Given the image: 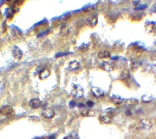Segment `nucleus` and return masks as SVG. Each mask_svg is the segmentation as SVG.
I'll return each instance as SVG.
<instances>
[{
	"mask_svg": "<svg viewBox=\"0 0 156 139\" xmlns=\"http://www.w3.org/2000/svg\"><path fill=\"white\" fill-rule=\"evenodd\" d=\"M114 115V111L113 108L106 109L100 116V119L102 122L105 124H108L113 120Z\"/></svg>",
	"mask_w": 156,
	"mask_h": 139,
	"instance_id": "nucleus-1",
	"label": "nucleus"
},
{
	"mask_svg": "<svg viewBox=\"0 0 156 139\" xmlns=\"http://www.w3.org/2000/svg\"><path fill=\"white\" fill-rule=\"evenodd\" d=\"M71 93L74 97L77 99H79L83 96L84 92L83 89L81 86L76 84L73 86Z\"/></svg>",
	"mask_w": 156,
	"mask_h": 139,
	"instance_id": "nucleus-2",
	"label": "nucleus"
},
{
	"mask_svg": "<svg viewBox=\"0 0 156 139\" xmlns=\"http://www.w3.org/2000/svg\"><path fill=\"white\" fill-rule=\"evenodd\" d=\"M139 127L144 131H149L152 128V124L148 119H142L139 122Z\"/></svg>",
	"mask_w": 156,
	"mask_h": 139,
	"instance_id": "nucleus-3",
	"label": "nucleus"
},
{
	"mask_svg": "<svg viewBox=\"0 0 156 139\" xmlns=\"http://www.w3.org/2000/svg\"><path fill=\"white\" fill-rule=\"evenodd\" d=\"M42 114L45 118L51 119L54 118L55 114V112L53 109L51 108H48L43 111Z\"/></svg>",
	"mask_w": 156,
	"mask_h": 139,
	"instance_id": "nucleus-4",
	"label": "nucleus"
},
{
	"mask_svg": "<svg viewBox=\"0 0 156 139\" xmlns=\"http://www.w3.org/2000/svg\"><path fill=\"white\" fill-rule=\"evenodd\" d=\"M13 108L10 105H5L0 108V114L1 115H7L12 113Z\"/></svg>",
	"mask_w": 156,
	"mask_h": 139,
	"instance_id": "nucleus-5",
	"label": "nucleus"
},
{
	"mask_svg": "<svg viewBox=\"0 0 156 139\" xmlns=\"http://www.w3.org/2000/svg\"><path fill=\"white\" fill-rule=\"evenodd\" d=\"M91 91L94 96L96 97H99L103 96L104 93V91L101 89L95 87H93L91 89Z\"/></svg>",
	"mask_w": 156,
	"mask_h": 139,
	"instance_id": "nucleus-6",
	"label": "nucleus"
},
{
	"mask_svg": "<svg viewBox=\"0 0 156 139\" xmlns=\"http://www.w3.org/2000/svg\"><path fill=\"white\" fill-rule=\"evenodd\" d=\"M50 75V72L48 70L42 68L39 71V77L41 80H44L47 78Z\"/></svg>",
	"mask_w": 156,
	"mask_h": 139,
	"instance_id": "nucleus-7",
	"label": "nucleus"
},
{
	"mask_svg": "<svg viewBox=\"0 0 156 139\" xmlns=\"http://www.w3.org/2000/svg\"><path fill=\"white\" fill-rule=\"evenodd\" d=\"M41 104V102L40 100L37 98H34L30 101L29 102V105L32 108L36 109L39 108Z\"/></svg>",
	"mask_w": 156,
	"mask_h": 139,
	"instance_id": "nucleus-8",
	"label": "nucleus"
},
{
	"mask_svg": "<svg viewBox=\"0 0 156 139\" xmlns=\"http://www.w3.org/2000/svg\"><path fill=\"white\" fill-rule=\"evenodd\" d=\"M79 63L76 60L72 61L69 63L68 69L71 71H74L79 67Z\"/></svg>",
	"mask_w": 156,
	"mask_h": 139,
	"instance_id": "nucleus-9",
	"label": "nucleus"
},
{
	"mask_svg": "<svg viewBox=\"0 0 156 139\" xmlns=\"http://www.w3.org/2000/svg\"><path fill=\"white\" fill-rule=\"evenodd\" d=\"M103 67L104 69L106 71H111L113 70V65L109 62H104L103 63Z\"/></svg>",
	"mask_w": 156,
	"mask_h": 139,
	"instance_id": "nucleus-10",
	"label": "nucleus"
},
{
	"mask_svg": "<svg viewBox=\"0 0 156 139\" xmlns=\"http://www.w3.org/2000/svg\"><path fill=\"white\" fill-rule=\"evenodd\" d=\"M98 55V57L100 59L108 58L110 57V56L109 52L107 51L100 52L99 53Z\"/></svg>",
	"mask_w": 156,
	"mask_h": 139,
	"instance_id": "nucleus-11",
	"label": "nucleus"
},
{
	"mask_svg": "<svg viewBox=\"0 0 156 139\" xmlns=\"http://www.w3.org/2000/svg\"><path fill=\"white\" fill-rule=\"evenodd\" d=\"M153 98L152 96H148V95H144L142 97V102L144 103H149L153 101Z\"/></svg>",
	"mask_w": 156,
	"mask_h": 139,
	"instance_id": "nucleus-12",
	"label": "nucleus"
},
{
	"mask_svg": "<svg viewBox=\"0 0 156 139\" xmlns=\"http://www.w3.org/2000/svg\"><path fill=\"white\" fill-rule=\"evenodd\" d=\"M111 100L113 103L119 105L122 103L123 102V99L119 96H113L111 97Z\"/></svg>",
	"mask_w": 156,
	"mask_h": 139,
	"instance_id": "nucleus-13",
	"label": "nucleus"
},
{
	"mask_svg": "<svg viewBox=\"0 0 156 139\" xmlns=\"http://www.w3.org/2000/svg\"><path fill=\"white\" fill-rule=\"evenodd\" d=\"M14 56L17 59H21L22 57V53L18 49H15L14 51Z\"/></svg>",
	"mask_w": 156,
	"mask_h": 139,
	"instance_id": "nucleus-14",
	"label": "nucleus"
},
{
	"mask_svg": "<svg viewBox=\"0 0 156 139\" xmlns=\"http://www.w3.org/2000/svg\"><path fill=\"white\" fill-rule=\"evenodd\" d=\"M147 7H148V5L146 4H140L138 6H136L134 8V10L136 11L143 10L146 8Z\"/></svg>",
	"mask_w": 156,
	"mask_h": 139,
	"instance_id": "nucleus-15",
	"label": "nucleus"
},
{
	"mask_svg": "<svg viewBox=\"0 0 156 139\" xmlns=\"http://www.w3.org/2000/svg\"><path fill=\"white\" fill-rule=\"evenodd\" d=\"M89 23H90L91 26H94L96 25L97 24V18L95 17H93L91 19L89 20Z\"/></svg>",
	"mask_w": 156,
	"mask_h": 139,
	"instance_id": "nucleus-16",
	"label": "nucleus"
},
{
	"mask_svg": "<svg viewBox=\"0 0 156 139\" xmlns=\"http://www.w3.org/2000/svg\"><path fill=\"white\" fill-rule=\"evenodd\" d=\"M69 30L66 27H63L62 29H61V33L63 35H66L68 33Z\"/></svg>",
	"mask_w": 156,
	"mask_h": 139,
	"instance_id": "nucleus-17",
	"label": "nucleus"
},
{
	"mask_svg": "<svg viewBox=\"0 0 156 139\" xmlns=\"http://www.w3.org/2000/svg\"><path fill=\"white\" fill-rule=\"evenodd\" d=\"M70 53H66V52H61V53H59L58 54H57L55 56L56 57H62V56H64L65 55H67L69 54H70Z\"/></svg>",
	"mask_w": 156,
	"mask_h": 139,
	"instance_id": "nucleus-18",
	"label": "nucleus"
},
{
	"mask_svg": "<svg viewBox=\"0 0 156 139\" xmlns=\"http://www.w3.org/2000/svg\"><path fill=\"white\" fill-rule=\"evenodd\" d=\"M80 49L81 50V51H87L88 50V46L87 45H82L81 46V47H80Z\"/></svg>",
	"mask_w": 156,
	"mask_h": 139,
	"instance_id": "nucleus-19",
	"label": "nucleus"
},
{
	"mask_svg": "<svg viewBox=\"0 0 156 139\" xmlns=\"http://www.w3.org/2000/svg\"><path fill=\"white\" fill-rule=\"evenodd\" d=\"M76 105V103L74 101H71L69 103V106L71 108H73Z\"/></svg>",
	"mask_w": 156,
	"mask_h": 139,
	"instance_id": "nucleus-20",
	"label": "nucleus"
},
{
	"mask_svg": "<svg viewBox=\"0 0 156 139\" xmlns=\"http://www.w3.org/2000/svg\"><path fill=\"white\" fill-rule=\"evenodd\" d=\"M87 105L89 108H91L92 107H93L94 105V102L92 101H88L87 103Z\"/></svg>",
	"mask_w": 156,
	"mask_h": 139,
	"instance_id": "nucleus-21",
	"label": "nucleus"
},
{
	"mask_svg": "<svg viewBox=\"0 0 156 139\" xmlns=\"http://www.w3.org/2000/svg\"><path fill=\"white\" fill-rule=\"evenodd\" d=\"M125 114L126 115V116H130L131 115H132V113L131 112V111L130 110H127L125 112Z\"/></svg>",
	"mask_w": 156,
	"mask_h": 139,
	"instance_id": "nucleus-22",
	"label": "nucleus"
},
{
	"mask_svg": "<svg viewBox=\"0 0 156 139\" xmlns=\"http://www.w3.org/2000/svg\"><path fill=\"white\" fill-rule=\"evenodd\" d=\"M139 2H140V1H138V0H137V1H134V4L135 5H137L139 4Z\"/></svg>",
	"mask_w": 156,
	"mask_h": 139,
	"instance_id": "nucleus-23",
	"label": "nucleus"
},
{
	"mask_svg": "<svg viewBox=\"0 0 156 139\" xmlns=\"http://www.w3.org/2000/svg\"><path fill=\"white\" fill-rule=\"evenodd\" d=\"M152 11L153 12H156V6L153 7V8L152 9Z\"/></svg>",
	"mask_w": 156,
	"mask_h": 139,
	"instance_id": "nucleus-24",
	"label": "nucleus"
}]
</instances>
